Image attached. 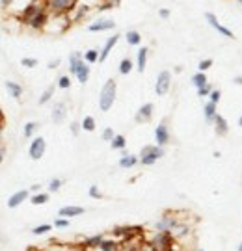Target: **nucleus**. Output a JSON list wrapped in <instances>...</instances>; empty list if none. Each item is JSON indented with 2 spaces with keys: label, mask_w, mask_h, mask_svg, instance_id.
<instances>
[{
  "label": "nucleus",
  "mask_w": 242,
  "mask_h": 251,
  "mask_svg": "<svg viewBox=\"0 0 242 251\" xmlns=\"http://www.w3.org/2000/svg\"><path fill=\"white\" fill-rule=\"evenodd\" d=\"M15 0H0V6H2V9H6L9 6V4H13Z\"/></svg>",
  "instance_id": "45"
},
{
  "label": "nucleus",
  "mask_w": 242,
  "mask_h": 251,
  "mask_svg": "<svg viewBox=\"0 0 242 251\" xmlns=\"http://www.w3.org/2000/svg\"><path fill=\"white\" fill-rule=\"evenodd\" d=\"M21 65H23V67H28V69H34L37 65V60L36 58H23V60H21Z\"/></svg>",
  "instance_id": "36"
},
{
  "label": "nucleus",
  "mask_w": 242,
  "mask_h": 251,
  "mask_svg": "<svg viewBox=\"0 0 242 251\" xmlns=\"http://www.w3.org/2000/svg\"><path fill=\"white\" fill-rule=\"evenodd\" d=\"M30 201H32V205H45L49 201V194H34Z\"/></svg>",
  "instance_id": "32"
},
{
  "label": "nucleus",
  "mask_w": 242,
  "mask_h": 251,
  "mask_svg": "<svg viewBox=\"0 0 242 251\" xmlns=\"http://www.w3.org/2000/svg\"><path fill=\"white\" fill-rule=\"evenodd\" d=\"M67 116V106L65 102H56L53 108V121L54 123H62L63 119Z\"/></svg>",
  "instance_id": "14"
},
{
  "label": "nucleus",
  "mask_w": 242,
  "mask_h": 251,
  "mask_svg": "<svg viewBox=\"0 0 242 251\" xmlns=\"http://www.w3.org/2000/svg\"><path fill=\"white\" fill-rule=\"evenodd\" d=\"M79 6V0H47L51 15H69Z\"/></svg>",
  "instance_id": "3"
},
{
  "label": "nucleus",
  "mask_w": 242,
  "mask_h": 251,
  "mask_svg": "<svg viewBox=\"0 0 242 251\" xmlns=\"http://www.w3.org/2000/svg\"><path fill=\"white\" fill-rule=\"evenodd\" d=\"M179 224V220L175 218V214H164V218H161L155 224V231H173V227Z\"/></svg>",
  "instance_id": "8"
},
{
  "label": "nucleus",
  "mask_w": 242,
  "mask_h": 251,
  "mask_svg": "<svg viewBox=\"0 0 242 251\" xmlns=\"http://www.w3.org/2000/svg\"><path fill=\"white\" fill-rule=\"evenodd\" d=\"M28 194L30 190H19L15 194H11V198L8 199V208H17L19 205H23L28 199Z\"/></svg>",
  "instance_id": "11"
},
{
  "label": "nucleus",
  "mask_w": 242,
  "mask_h": 251,
  "mask_svg": "<svg viewBox=\"0 0 242 251\" xmlns=\"http://www.w3.org/2000/svg\"><path fill=\"white\" fill-rule=\"evenodd\" d=\"M239 2H241V4H242V0H239Z\"/></svg>",
  "instance_id": "51"
},
{
  "label": "nucleus",
  "mask_w": 242,
  "mask_h": 251,
  "mask_svg": "<svg viewBox=\"0 0 242 251\" xmlns=\"http://www.w3.org/2000/svg\"><path fill=\"white\" fill-rule=\"evenodd\" d=\"M239 125H241V126H242V116H241V119H239Z\"/></svg>",
  "instance_id": "49"
},
{
  "label": "nucleus",
  "mask_w": 242,
  "mask_h": 251,
  "mask_svg": "<svg viewBox=\"0 0 242 251\" xmlns=\"http://www.w3.org/2000/svg\"><path fill=\"white\" fill-rule=\"evenodd\" d=\"M67 225H69V218L60 216V218H56V220H54V227H58V229H65Z\"/></svg>",
  "instance_id": "35"
},
{
  "label": "nucleus",
  "mask_w": 242,
  "mask_h": 251,
  "mask_svg": "<svg viewBox=\"0 0 242 251\" xmlns=\"http://www.w3.org/2000/svg\"><path fill=\"white\" fill-rule=\"evenodd\" d=\"M41 188V186H39V184H32V188H30V192H37V190Z\"/></svg>",
  "instance_id": "47"
},
{
  "label": "nucleus",
  "mask_w": 242,
  "mask_h": 251,
  "mask_svg": "<svg viewBox=\"0 0 242 251\" xmlns=\"http://www.w3.org/2000/svg\"><path fill=\"white\" fill-rule=\"evenodd\" d=\"M155 142H157V145H161V147H164V145L170 142V130H168L166 123H161V125L157 126V130H155Z\"/></svg>",
  "instance_id": "10"
},
{
  "label": "nucleus",
  "mask_w": 242,
  "mask_h": 251,
  "mask_svg": "<svg viewBox=\"0 0 242 251\" xmlns=\"http://www.w3.org/2000/svg\"><path fill=\"white\" fill-rule=\"evenodd\" d=\"M82 130H86V132H93L95 130V119L91 116L82 119Z\"/></svg>",
  "instance_id": "27"
},
{
  "label": "nucleus",
  "mask_w": 242,
  "mask_h": 251,
  "mask_svg": "<svg viewBox=\"0 0 242 251\" xmlns=\"http://www.w3.org/2000/svg\"><path fill=\"white\" fill-rule=\"evenodd\" d=\"M197 251H203V250H197Z\"/></svg>",
  "instance_id": "52"
},
{
  "label": "nucleus",
  "mask_w": 242,
  "mask_h": 251,
  "mask_svg": "<svg viewBox=\"0 0 242 251\" xmlns=\"http://www.w3.org/2000/svg\"><path fill=\"white\" fill-rule=\"evenodd\" d=\"M53 229V225H49V224H45V225H37V227H34L32 229V233L36 234V236H39V234H47L49 231Z\"/></svg>",
  "instance_id": "34"
},
{
  "label": "nucleus",
  "mask_w": 242,
  "mask_h": 251,
  "mask_svg": "<svg viewBox=\"0 0 242 251\" xmlns=\"http://www.w3.org/2000/svg\"><path fill=\"white\" fill-rule=\"evenodd\" d=\"M209 97H211V100H213V102H218V100H220V97H222V93H220V90H213V93H211Z\"/></svg>",
  "instance_id": "42"
},
{
  "label": "nucleus",
  "mask_w": 242,
  "mask_h": 251,
  "mask_svg": "<svg viewBox=\"0 0 242 251\" xmlns=\"http://www.w3.org/2000/svg\"><path fill=\"white\" fill-rule=\"evenodd\" d=\"M99 56H101V52H97L95 49H90V50H86V54H84V60L88 63H95L99 62Z\"/></svg>",
  "instance_id": "31"
},
{
  "label": "nucleus",
  "mask_w": 242,
  "mask_h": 251,
  "mask_svg": "<svg viewBox=\"0 0 242 251\" xmlns=\"http://www.w3.org/2000/svg\"><path fill=\"white\" fill-rule=\"evenodd\" d=\"M81 128H82V123H71V132H73V136H79Z\"/></svg>",
  "instance_id": "43"
},
{
  "label": "nucleus",
  "mask_w": 242,
  "mask_h": 251,
  "mask_svg": "<svg viewBox=\"0 0 242 251\" xmlns=\"http://www.w3.org/2000/svg\"><path fill=\"white\" fill-rule=\"evenodd\" d=\"M197 67H199V71L201 73H205L207 69H211V67H213V60H201Z\"/></svg>",
  "instance_id": "40"
},
{
  "label": "nucleus",
  "mask_w": 242,
  "mask_h": 251,
  "mask_svg": "<svg viewBox=\"0 0 242 251\" xmlns=\"http://www.w3.org/2000/svg\"><path fill=\"white\" fill-rule=\"evenodd\" d=\"M138 162H140V158H138L136 154H127V156H121L119 166H121L123 170H127V168H134Z\"/></svg>",
  "instance_id": "23"
},
{
  "label": "nucleus",
  "mask_w": 242,
  "mask_h": 251,
  "mask_svg": "<svg viewBox=\"0 0 242 251\" xmlns=\"http://www.w3.org/2000/svg\"><path fill=\"white\" fill-rule=\"evenodd\" d=\"M84 206H63V208H60V216H63V218H77V216H82L84 214Z\"/></svg>",
  "instance_id": "16"
},
{
  "label": "nucleus",
  "mask_w": 242,
  "mask_h": 251,
  "mask_svg": "<svg viewBox=\"0 0 242 251\" xmlns=\"http://www.w3.org/2000/svg\"><path fill=\"white\" fill-rule=\"evenodd\" d=\"M235 84H239V86H242V76H237V78H235Z\"/></svg>",
  "instance_id": "48"
},
{
  "label": "nucleus",
  "mask_w": 242,
  "mask_h": 251,
  "mask_svg": "<svg viewBox=\"0 0 242 251\" xmlns=\"http://www.w3.org/2000/svg\"><path fill=\"white\" fill-rule=\"evenodd\" d=\"M99 251H101V250H99Z\"/></svg>",
  "instance_id": "53"
},
{
  "label": "nucleus",
  "mask_w": 242,
  "mask_h": 251,
  "mask_svg": "<svg viewBox=\"0 0 242 251\" xmlns=\"http://www.w3.org/2000/svg\"><path fill=\"white\" fill-rule=\"evenodd\" d=\"M81 62H82V54L81 52H71V54H69V73H71V75H77Z\"/></svg>",
  "instance_id": "22"
},
{
  "label": "nucleus",
  "mask_w": 242,
  "mask_h": 251,
  "mask_svg": "<svg viewBox=\"0 0 242 251\" xmlns=\"http://www.w3.org/2000/svg\"><path fill=\"white\" fill-rule=\"evenodd\" d=\"M110 144H112V149H119V151H121V149H125L127 140L121 134H116V138H114Z\"/></svg>",
  "instance_id": "30"
},
{
  "label": "nucleus",
  "mask_w": 242,
  "mask_h": 251,
  "mask_svg": "<svg viewBox=\"0 0 242 251\" xmlns=\"http://www.w3.org/2000/svg\"><path fill=\"white\" fill-rule=\"evenodd\" d=\"M216 114H218V112H216V102L209 100L207 104H203V116H205L207 123H213V121H215Z\"/></svg>",
  "instance_id": "20"
},
{
  "label": "nucleus",
  "mask_w": 242,
  "mask_h": 251,
  "mask_svg": "<svg viewBox=\"0 0 242 251\" xmlns=\"http://www.w3.org/2000/svg\"><path fill=\"white\" fill-rule=\"evenodd\" d=\"M58 88H60V90H69V88H71V78H69L67 75H62V76L58 78Z\"/></svg>",
  "instance_id": "33"
},
{
  "label": "nucleus",
  "mask_w": 242,
  "mask_h": 251,
  "mask_svg": "<svg viewBox=\"0 0 242 251\" xmlns=\"http://www.w3.org/2000/svg\"><path fill=\"white\" fill-rule=\"evenodd\" d=\"M116 26V23H114V19H107V17H101L97 19L95 23H91L90 26H88V32L91 34H97V32H105V30H112V28Z\"/></svg>",
  "instance_id": "7"
},
{
  "label": "nucleus",
  "mask_w": 242,
  "mask_h": 251,
  "mask_svg": "<svg viewBox=\"0 0 242 251\" xmlns=\"http://www.w3.org/2000/svg\"><path fill=\"white\" fill-rule=\"evenodd\" d=\"M125 39H127V45L134 47V45H140L142 43V36L136 32V30H129L125 34Z\"/></svg>",
  "instance_id": "24"
},
{
  "label": "nucleus",
  "mask_w": 242,
  "mask_h": 251,
  "mask_svg": "<svg viewBox=\"0 0 242 251\" xmlns=\"http://www.w3.org/2000/svg\"><path fill=\"white\" fill-rule=\"evenodd\" d=\"M205 19H207V23L211 25V26L215 28V30H218V34H222V36H225V37H229V39H233V32L229 30V28H225V26H222L220 23H218V19L215 17V13H205Z\"/></svg>",
  "instance_id": "9"
},
{
  "label": "nucleus",
  "mask_w": 242,
  "mask_h": 251,
  "mask_svg": "<svg viewBox=\"0 0 242 251\" xmlns=\"http://www.w3.org/2000/svg\"><path fill=\"white\" fill-rule=\"evenodd\" d=\"M62 188V179H53L49 182V192H58V190Z\"/></svg>",
  "instance_id": "37"
},
{
  "label": "nucleus",
  "mask_w": 242,
  "mask_h": 251,
  "mask_svg": "<svg viewBox=\"0 0 242 251\" xmlns=\"http://www.w3.org/2000/svg\"><path fill=\"white\" fill-rule=\"evenodd\" d=\"M114 138H116V132H114V130H112L110 126H108V128H105V130H103V140H107V142H112Z\"/></svg>",
  "instance_id": "39"
},
{
  "label": "nucleus",
  "mask_w": 242,
  "mask_h": 251,
  "mask_svg": "<svg viewBox=\"0 0 242 251\" xmlns=\"http://www.w3.org/2000/svg\"><path fill=\"white\" fill-rule=\"evenodd\" d=\"M192 84L196 86L197 90H199V88H203L205 84H209V82H207V75L205 73H201V71H197L196 75L192 76Z\"/></svg>",
  "instance_id": "25"
},
{
  "label": "nucleus",
  "mask_w": 242,
  "mask_h": 251,
  "mask_svg": "<svg viewBox=\"0 0 242 251\" xmlns=\"http://www.w3.org/2000/svg\"><path fill=\"white\" fill-rule=\"evenodd\" d=\"M215 128H216V134L218 136H225L227 134V130H229V126H227V121L224 119V116H220V114H216L215 116Z\"/></svg>",
  "instance_id": "19"
},
{
  "label": "nucleus",
  "mask_w": 242,
  "mask_h": 251,
  "mask_svg": "<svg viewBox=\"0 0 242 251\" xmlns=\"http://www.w3.org/2000/svg\"><path fill=\"white\" fill-rule=\"evenodd\" d=\"M6 90H8L9 97H13V99H21V97H23V91H25L21 84H17V82H13V80L6 82Z\"/></svg>",
  "instance_id": "18"
},
{
  "label": "nucleus",
  "mask_w": 242,
  "mask_h": 251,
  "mask_svg": "<svg viewBox=\"0 0 242 251\" xmlns=\"http://www.w3.org/2000/svg\"><path fill=\"white\" fill-rule=\"evenodd\" d=\"M171 88V73L170 71H161L157 76V84H155V91L157 95H166Z\"/></svg>",
  "instance_id": "5"
},
{
  "label": "nucleus",
  "mask_w": 242,
  "mask_h": 251,
  "mask_svg": "<svg viewBox=\"0 0 242 251\" xmlns=\"http://www.w3.org/2000/svg\"><path fill=\"white\" fill-rule=\"evenodd\" d=\"M147 52H149L147 47H142V49L138 50V60H136V69H138V73H144L145 62H147Z\"/></svg>",
  "instance_id": "21"
},
{
  "label": "nucleus",
  "mask_w": 242,
  "mask_h": 251,
  "mask_svg": "<svg viewBox=\"0 0 242 251\" xmlns=\"http://www.w3.org/2000/svg\"><path fill=\"white\" fill-rule=\"evenodd\" d=\"M116 88H117V84L114 78L107 80V84L103 86L101 95H99V108H101L103 112H108V110L112 108V104H114V100H116Z\"/></svg>",
  "instance_id": "2"
},
{
  "label": "nucleus",
  "mask_w": 242,
  "mask_h": 251,
  "mask_svg": "<svg viewBox=\"0 0 242 251\" xmlns=\"http://www.w3.org/2000/svg\"><path fill=\"white\" fill-rule=\"evenodd\" d=\"M88 78H90V63L86 60H82L81 65H79V71H77V80L81 84H86Z\"/></svg>",
  "instance_id": "17"
},
{
  "label": "nucleus",
  "mask_w": 242,
  "mask_h": 251,
  "mask_svg": "<svg viewBox=\"0 0 242 251\" xmlns=\"http://www.w3.org/2000/svg\"><path fill=\"white\" fill-rule=\"evenodd\" d=\"M147 242L151 244L155 251H170L173 250L177 240H175V236L170 231H157L153 236L147 238Z\"/></svg>",
  "instance_id": "1"
},
{
  "label": "nucleus",
  "mask_w": 242,
  "mask_h": 251,
  "mask_svg": "<svg viewBox=\"0 0 242 251\" xmlns=\"http://www.w3.org/2000/svg\"><path fill=\"white\" fill-rule=\"evenodd\" d=\"M90 198H93V199H101L103 198V194H101V190L93 184V186H90Z\"/></svg>",
  "instance_id": "41"
},
{
  "label": "nucleus",
  "mask_w": 242,
  "mask_h": 251,
  "mask_svg": "<svg viewBox=\"0 0 242 251\" xmlns=\"http://www.w3.org/2000/svg\"><path fill=\"white\" fill-rule=\"evenodd\" d=\"M237 251H242V242H241V246H239V250H237Z\"/></svg>",
  "instance_id": "50"
},
{
  "label": "nucleus",
  "mask_w": 242,
  "mask_h": 251,
  "mask_svg": "<svg viewBox=\"0 0 242 251\" xmlns=\"http://www.w3.org/2000/svg\"><path fill=\"white\" fill-rule=\"evenodd\" d=\"M211 93H213V86H211V84H205L203 88L197 90V95H199V97H209Z\"/></svg>",
  "instance_id": "38"
},
{
  "label": "nucleus",
  "mask_w": 242,
  "mask_h": 251,
  "mask_svg": "<svg viewBox=\"0 0 242 251\" xmlns=\"http://www.w3.org/2000/svg\"><path fill=\"white\" fill-rule=\"evenodd\" d=\"M103 240H105V236L103 234H95V236H90V238H84L82 240V246L86 248V250H99L101 248V244H103Z\"/></svg>",
  "instance_id": "15"
},
{
  "label": "nucleus",
  "mask_w": 242,
  "mask_h": 251,
  "mask_svg": "<svg viewBox=\"0 0 242 251\" xmlns=\"http://www.w3.org/2000/svg\"><path fill=\"white\" fill-rule=\"evenodd\" d=\"M37 128H39V123H36V121H28L27 125H25V138H32V136L36 134Z\"/></svg>",
  "instance_id": "26"
},
{
  "label": "nucleus",
  "mask_w": 242,
  "mask_h": 251,
  "mask_svg": "<svg viewBox=\"0 0 242 251\" xmlns=\"http://www.w3.org/2000/svg\"><path fill=\"white\" fill-rule=\"evenodd\" d=\"M159 15H161V19H168V17H170V9L161 8V9H159Z\"/></svg>",
  "instance_id": "44"
},
{
  "label": "nucleus",
  "mask_w": 242,
  "mask_h": 251,
  "mask_svg": "<svg viewBox=\"0 0 242 251\" xmlns=\"http://www.w3.org/2000/svg\"><path fill=\"white\" fill-rule=\"evenodd\" d=\"M54 90H56V88H54V84H53V86H49V88H47V90L43 91V95H41V97H39V104H47V102H49V100L53 99Z\"/></svg>",
  "instance_id": "28"
},
{
  "label": "nucleus",
  "mask_w": 242,
  "mask_h": 251,
  "mask_svg": "<svg viewBox=\"0 0 242 251\" xmlns=\"http://www.w3.org/2000/svg\"><path fill=\"white\" fill-rule=\"evenodd\" d=\"M45 149H47L45 140H43L41 136H37V138L32 140L30 149H28V154H30V158H32V160H39V158L45 154Z\"/></svg>",
  "instance_id": "6"
},
{
  "label": "nucleus",
  "mask_w": 242,
  "mask_h": 251,
  "mask_svg": "<svg viewBox=\"0 0 242 251\" xmlns=\"http://www.w3.org/2000/svg\"><path fill=\"white\" fill-rule=\"evenodd\" d=\"M131 71H133V62L129 58H123L119 63V73L121 75H131Z\"/></svg>",
  "instance_id": "29"
},
{
  "label": "nucleus",
  "mask_w": 242,
  "mask_h": 251,
  "mask_svg": "<svg viewBox=\"0 0 242 251\" xmlns=\"http://www.w3.org/2000/svg\"><path fill=\"white\" fill-rule=\"evenodd\" d=\"M151 116H153V104L151 102H145L144 106L136 112V123H147V121H151Z\"/></svg>",
  "instance_id": "12"
},
{
  "label": "nucleus",
  "mask_w": 242,
  "mask_h": 251,
  "mask_svg": "<svg viewBox=\"0 0 242 251\" xmlns=\"http://www.w3.org/2000/svg\"><path fill=\"white\" fill-rule=\"evenodd\" d=\"M117 39H119V34H114V36H110L107 39V43H105V47H103V50H101V56H99V62H105L108 58V54H110V50L116 47Z\"/></svg>",
  "instance_id": "13"
},
{
  "label": "nucleus",
  "mask_w": 242,
  "mask_h": 251,
  "mask_svg": "<svg viewBox=\"0 0 242 251\" xmlns=\"http://www.w3.org/2000/svg\"><path fill=\"white\" fill-rule=\"evenodd\" d=\"M161 156H164V149L161 145H145L140 152V164L142 166H153Z\"/></svg>",
  "instance_id": "4"
},
{
  "label": "nucleus",
  "mask_w": 242,
  "mask_h": 251,
  "mask_svg": "<svg viewBox=\"0 0 242 251\" xmlns=\"http://www.w3.org/2000/svg\"><path fill=\"white\" fill-rule=\"evenodd\" d=\"M60 65V60H54V62L49 63V69H54V67H58Z\"/></svg>",
  "instance_id": "46"
}]
</instances>
